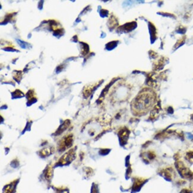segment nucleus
Masks as SVG:
<instances>
[{
  "label": "nucleus",
  "instance_id": "f257e3e1",
  "mask_svg": "<svg viewBox=\"0 0 193 193\" xmlns=\"http://www.w3.org/2000/svg\"><path fill=\"white\" fill-rule=\"evenodd\" d=\"M156 102V94L150 88H145L132 101L131 108L136 115H144L153 108Z\"/></svg>",
  "mask_w": 193,
  "mask_h": 193
},
{
  "label": "nucleus",
  "instance_id": "f03ea898",
  "mask_svg": "<svg viewBox=\"0 0 193 193\" xmlns=\"http://www.w3.org/2000/svg\"><path fill=\"white\" fill-rule=\"evenodd\" d=\"M76 158V153L74 151V150H71L69 152H67L65 155H64L59 160L60 162L64 165L67 163H69L73 160Z\"/></svg>",
  "mask_w": 193,
  "mask_h": 193
},
{
  "label": "nucleus",
  "instance_id": "7ed1b4c3",
  "mask_svg": "<svg viewBox=\"0 0 193 193\" xmlns=\"http://www.w3.org/2000/svg\"><path fill=\"white\" fill-rule=\"evenodd\" d=\"M73 141V139H72V137H67V138H66V139H64L61 144V148H62L63 150L64 149H66L67 148H68L69 146H70L72 144V142Z\"/></svg>",
  "mask_w": 193,
  "mask_h": 193
},
{
  "label": "nucleus",
  "instance_id": "20e7f679",
  "mask_svg": "<svg viewBox=\"0 0 193 193\" xmlns=\"http://www.w3.org/2000/svg\"><path fill=\"white\" fill-rule=\"evenodd\" d=\"M52 152H53V151H52L51 148H46L43 149L41 151V155L43 156H47V155L51 154V153H52Z\"/></svg>",
  "mask_w": 193,
  "mask_h": 193
},
{
  "label": "nucleus",
  "instance_id": "39448f33",
  "mask_svg": "<svg viewBox=\"0 0 193 193\" xmlns=\"http://www.w3.org/2000/svg\"><path fill=\"white\" fill-rule=\"evenodd\" d=\"M52 170L51 168H49V169L47 170V174H46V177L47 179H50L52 177Z\"/></svg>",
  "mask_w": 193,
  "mask_h": 193
},
{
  "label": "nucleus",
  "instance_id": "423d86ee",
  "mask_svg": "<svg viewBox=\"0 0 193 193\" xmlns=\"http://www.w3.org/2000/svg\"><path fill=\"white\" fill-rule=\"evenodd\" d=\"M62 193H68L67 192H62Z\"/></svg>",
  "mask_w": 193,
  "mask_h": 193
}]
</instances>
